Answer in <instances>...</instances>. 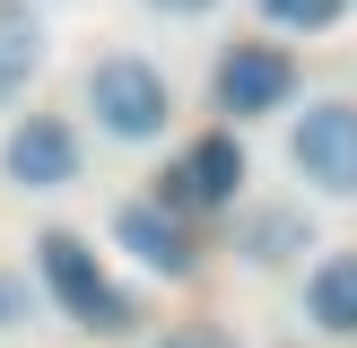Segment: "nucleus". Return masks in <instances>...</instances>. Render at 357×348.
<instances>
[{"label": "nucleus", "mask_w": 357, "mask_h": 348, "mask_svg": "<svg viewBox=\"0 0 357 348\" xmlns=\"http://www.w3.org/2000/svg\"><path fill=\"white\" fill-rule=\"evenodd\" d=\"M35 61H44V26L26 17V0H0V104L26 96Z\"/></svg>", "instance_id": "obj_10"}, {"label": "nucleus", "mask_w": 357, "mask_h": 348, "mask_svg": "<svg viewBox=\"0 0 357 348\" xmlns=\"http://www.w3.org/2000/svg\"><path fill=\"white\" fill-rule=\"evenodd\" d=\"M244 191V139L236 131H209L201 148L183 157V166L157 174V209L166 218H201V209H227Z\"/></svg>", "instance_id": "obj_4"}, {"label": "nucleus", "mask_w": 357, "mask_h": 348, "mask_svg": "<svg viewBox=\"0 0 357 348\" xmlns=\"http://www.w3.org/2000/svg\"><path fill=\"white\" fill-rule=\"evenodd\" d=\"M236 244H244L253 270H279V261H296V253L314 244V218H305V209H253Z\"/></svg>", "instance_id": "obj_9"}, {"label": "nucleus", "mask_w": 357, "mask_h": 348, "mask_svg": "<svg viewBox=\"0 0 357 348\" xmlns=\"http://www.w3.org/2000/svg\"><path fill=\"white\" fill-rule=\"evenodd\" d=\"M87 113L114 139H157L174 122V87H166V70H149L139 52H105V61L87 70Z\"/></svg>", "instance_id": "obj_1"}, {"label": "nucleus", "mask_w": 357, "mask_h": 348, "mask_svg": "<svg viewBox=\"0 0 357 348\" xmlns=\"http://www.w3.org/2000/svg\"><path fill=\"white\" fill-rule=\"evenodd\" d=\"M157 348H236V340H227L218 322H174V331H166Z\"/></svg>", "instance_id": "obj_13"}, {"label": "nucleus", "mask_w": 357, "mask_h": 348, "mask_svg": "<svg viewBox=\"0 0 357 348\" xmlns=\"http://www.w3.org/2000/svg\"><path fill=\"white\" fill-rule=\"evenodd\" d=\"M149 9H166V17H201V9H218V0H149Z\"/></svg>", "instance_id": "obj_14"}, {"label": "nucleus", "mask_w": 357, "mask_h": 348, "mask_svg": "<svg viewBox=\"0 0 357 348\" xmlns=\"http://www.w3.org/2000/svg\"><path fill=\"white\" fill-rule=\"evenodd\" d=\"M0 166H9V183H26V191H61L70 174H79V131H70L61 113H26L9 139H0Z\"/></svg>", "instance_id": "obj_6"}, {"label": "nucleus", "mask_w": 357, "mask_h": 348, "mask_svg": "<svg viewBox=\"0 0 357 348\" xmlns=\"http://www.w3.org/2000/svg\"><path fill=\"white\" fill-rule=\"evenodd\" d=\"M288 96H296V61L279 44H236L218 61V113L253 122V113H279Z\"/></svg>", "instance_id": "obj_5"}, {"label": "nucleus", "mask_w": 357, "mask_h": 348, "mask_svg": "<svg viewBox=\"0 0 357 348\" xmlns=\"http://www.w3.org/2000/svg\"><path fill=\"white\" fill-rule=\"evenodd\" d=\"M305 313L331 340H357V253H323L305 278Z\"/></svg>", "instance_id": "obj_8"}, {"label": "nucleus", "mask_w": 357, "mask_h": 348, "mask_svg": "<svg viewBox=\"0 0 357 348\" xmlns=\"http://www.w3.org/2000/svg\"><path fill=\"white\" fill-rule=\"evenodd\" d=\"M114 235H122L131 261H149V270H166V278H192V261H201V253H192V226L166 218L157 200H131V209L114 218Z\"/></svg>", "instance_id": "obj_7"}, {"label": "nucleus", "mask_w": 357, "mask_h": 348, "mask_svg": "<svg viewBox=\"0 0 357 348\" xmlns=\"http://www.w3.org/2000/svg\"><path fill=\"white\" fill-rule=\"evenodd\" d=\"M35 253H44V287L70 305V322H79V331H105V340H122V331L139 322V305H131V296H122L114 278L96 270V253H87L70 226H52Z\"/></svg>", "instance_id": "obj_2"}, {"label": "nucleus", "mask_w": 357, "mask_h": 348, "mask_svg": "<svg viewBox=\"0 0 357 348\" xmlns=\"http://www.w3.org/2000/svg\"><path fill=\"white\" fill-rule=\"evenodd\" d=\"M288 166L331 200H357V104H340V96L305 104L288 131Z\"/></svg>", "instance_id": "obj_3"}, {"label": "nucleus", "mask_w": 357, "mask_h": 348, "mask_svg": "<svg viewBox=\"0 0 357 348\" xmlns=\"http://www.w3.org/2000/svg\"><path fill=\"white\" fill-rule=\"evenodd\" d=\"M26 322H35V287L17 270H0V331H26Z\"/></svg>", "instance_id": "obj_12"}, {"label": "nucleus", "mask_w": 357, "mask_h": 348, "mask_svg": "<svg viewBox=\"0 0 357 348\" xmlns=\"http://www.w3.org/2000/svg\"><path fill=\"white\" fill-rule=\"evenodd\" d=\"M261 9H271L279 26H305V35H323L331 17H340V0H261Z\"/></svg>", "instance_id": "obj_11"}]
</instances>
